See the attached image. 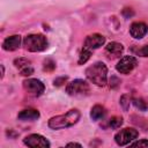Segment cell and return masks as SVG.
<instances>
[{"instance_id": "obj_4", "label": "cell", "mask_w": 148, "mask_h": 148, "mask_svg": "<svg viewBox=\"0 0 148 148\" xmlns=\"http://www.w3.org/2000/svg\"><path fill=\"white\" fill-rule=\"evenodd\" d=\"M90 91V87L87 81L82 79H75L66 86V92L71 96H84Z\"/></svg>"}, {"instance_id": "obj_18", "label": "cell", "mask_w": 148, "mask_h": 148, "mask_svg": "<svg viewBox=\"0 0 148 148\" xmlns=\"http://www.w3.org/2000/svg\"><path fill=\"white\" fill-rule=\"evenodd\" d=\"M14 65H15L18 69H22V68H24V67L31 66V62H30V60H28L27 58H18V59H15V60H14Z\"/></svg>"}, {"instance_id": "obj_21", "label": "cell", "mask_w": 148, "mask_h": 148, "mask_svg": "<svg viewBox=\"0 0 148 148\" xmlns=\"http://www.w3.org/2000/svg\"><path fill=\"white\" fill-rule=\"evenodd\" d=\"M43 68H44V71H46V72H52V71L56 68V62H54L52 59L47 58V59L44 60V66H43Z\"/></svg>"}, {"instance_id": "obj_2", "label": "cell", "mask_w": 148, "mask_h": 148, "mask_svg": "<svg viewBox=\"0 0 148 148\" xmlns=\"http://www.w3.org/2000/svg\"><path fill=\"white\" fill-rule=\"evenodd\" d=\"M86 76L91 83L104 87L108 82V67L104 62L97 61L86 69Z\"/></svg>"}, {"instance_id": "obj_27", "label": "cell", "mask_w": 148, "mask_h": 148, "mask_svg": "<svg viewBox=\"0 0 148 148\" xmlns=\"http://www.w3.org/2000/svg\"><path fill=\"white\" fill-rule=\"evenodd\" d=\"M67 146H77V147H81V145L77 143V142H69V143H67Z\"/></svg>"}, {"instance_id": "obj_23", "label": "cell", "mask_w": 148, "mask_h": 148, "mask_svg": "<svg viewBox=\"0 0 148 148\" xmlns=\"http://www.w3.org/2000/svg\"><path fill=\"white\" fill-rule=\"evenodd\" d=\"M20 73L23 76H29V75H31L34 73V68L31 66H28V67H24V68L20 69Z\"/></svg>"}, {"instance_id": "obj_19", "label": "cell", "mask_w": 148, "mask_h": 148, "mask_svg": "<svg viewBox=\"0 0 148 148\" xmlns=\"http://www.w3.org/2000/svg\"><path fill=\"white\" fill-rule=\"evenodd\" d=\"M133 104H134V106H135L136 109H139L140 111H146V110L148 109L147 102H146L145 99H142V98H134V99H133Z\"/></svg>"}, {"instance_id": "obj_20", "label": "cell", "mask_w": 148, "mask_h": 148, "mask_svg": "<svg viewBox=\"0 0 148 148\" xmlns=\"http://www.w3.org/2000/svg\"><path fill=\"white\" fill-rule=\"evenodd\" d=\"M130 104H131V96H130V95H127V94L123 95V96L120 97V105L123 106V109H124L125 111H127V110H128Z\"/></svg>"}, {"instance_id": "obj_10", "label": "cell", "mask_w": 148, "mask_h": 148, "mask_svg": "<svg viewBox=\"0 0 148 148\" xmlns=\"http://www.w3.org/2000/svg\"><path fill=\"white\" fill-rule=\"evenodd\" d=\"M148 32V27L143 22H133L130 27V34L133 38L140 39Z\"/></svg>"}, {"instance_id": "obj_25", "label": "cell", "mask_w": 148, "mask_h": 148, "mask_svg": "<svg viewBox=\"0 0 148 148\" xmlns=\"http://www.w3.org/2000/svg\"><path fill=\"white\" fill-rule=\"evenodd\" d=\"M66 80H67V77H66V76H61V77H58V79H56V80H54L53 84L59 87V86H61L62 83H65V81H66Z\"/></svg>"}, {"instance_id": "obj_13", "label": "cell", "mask_w": 148, "mask_h": 148, "mask_svg": "<svg viewBox=\"0 0 148 148\" xmlns=\"http://www.w3.org/2000/svg\"><path fill=\"white\" fill-rule=\"evenodd\" d=\"M17 118L20 120H35L37 118H39V112L35 109H24L22 110L18 114H17Z\"/></svg>"}, {"instance_id": "obj_28", "label": "cell", "mask_w": 148, "mask_h": 148, "mask_svg": "<svg viewBox=\"0 0 148 148\" xmlns=\"http://www.w3.org/2000/svg\"><path fill=\"white\" fill-rule=\"evenodd\" d=\"M1 72H2V74H1V77H3V74H5V68H3V66L1 65Z\"/></svg>"}, {"instance_id": "obj_8", "label": "cell", "mask_w": 148, "mask_h": 148, "mask_svg": "<svg viewBox=\"0 0 148 148\" xmlns=\"http://www.w3.org/2000/svg\"><path fill=\"white\" fill-rule=\"evenodd\" d=\"M23 143L28 147H42V148H49L51 143L46 138H44L40 134H30L27 135L23 139Z\"/></svg>"}, {"instance_id": "obj_16", "label": "cell", "mask_w": 148, "mask_h": 148, "mask_svg": "<svg viewBox=\"0 0 148 148\" xmlns=\"http://www.w3.org/2000/svg\"><path fill=\"white\" fill-rule=\"evenodd\" d=\"M132 53L134 56L139 57H148V45H142V46H133L131 49Z\"/></svg>"}, {"instance_id": "obj_26", "label": "cell", "mask_w": 148, "mask_h": 148, "mask_svg": "<svg viewBox=\"0 0 148 148\" xmlns=\"http://www.w3.org/2000/svg\"><path fill=\"white\" fill-rule=\"evenodd\" d=\"M133 10L132 9H130V8H125L124 10H123V15L126 17V18H128V17H131V16H133Z\"/></svg>"}, {"instance_id": "obj_5", "label": "cell", "mask_w": 148, "mask_h": 148, "mask_svg": "<svg viewBox=\"0 0 148 148\" xmlns=\"http://www.w3.org/2000/svg\"><path fill=\"white\" fill-rule=\"evenodd\" d=\"M138 136H139V132L135 128L126 127L120 130L118 133H116L114 141L118 146H126V145H130L132 141H134Z\"/></svg>"}, {"instance_id": "obj_1", "label": "cell", "mask_w": 148, "mask_h": 148, "mask_svg": "<svg viewBox=\"0 0 148 148\" xmlns=\"http://www.w3.org/2000/svg\"><path fill=\"white\" fill-rule=\"evenodd\" d=\"M80 117H81V113L77 109H71L65 114H59V116H54L50 118L47 121V125L52 130L67 128V127L75 125L80 120Z\"/></svg>"}, {"instance_id": "obj_22", "label": "cell", "mask_w": 148, "mask_h": 148, "mask_svg": "<svg viewBox=\"0 0 148 148\" xmlns=\"http://www.w3.org/2000/svg\"><path fill=\"white\" fill-rule=\"evenodd\" d=\"M130 146H133V147H148V140L147 139H141V140H138V141H132L130 143Z\"/></svg>"}, {"instance_id": "obj_17", "label": "cell", "mask_w": 148, "mask_h": 148, "mask_svg": "<svg viewBox=\"0 0 148 148\" xmlns=\"http://www.w3.org/2000/svg\"><path fill=\"white\" fill-rule=\"evenodd\" d=\"M121 125H123V118L119 117V116H114V117H112V118L109 120V126H110L112 130H117V128H119Z\"/></svg>"}, {"instance_id": "obj_11", "label": "cell", "mask_w": 148, "mask_h": 148, "mask_svg": "<svg viewBox=\"0 0 148 148\" xmlns=\"http://www.w3.org/2000/svg\"><path fill=\"white\" fill-rule=\"evenodd\" d=\"M21 45V36L20 35H13L7 37L2 42V49L5 51H15Z\"/></svg>"}, {"instance_id": "obj_12", "label": "cell", "mask_w": 148, "mask_h": 148, "mask_svg": "<svg viewBox=\"0 0 148 148\" xmlns=\"http://www.w3.org/2000/svg\"><path fill=\"white\" fill-rule=\"evenodd\" d=\"M124 46L118 42H111L105 46V53L109 58H118L123 54Z\"/></svg>"}, {"instance_id": "obj_15", "label": "cell", "mask_w": 148, "mask_h": 148, "mask_svg": "<svg viewBox=\"0 0 148 148\" xmlns=\"http://www.w3.org/2000/svg\"><path fill=\"white\" fill-rule=\"evenodd\" d=\"M90 56H91V50H89V49H87V47H83V49L81 50V52H80L77 64H79V65H83V64H86V62L89 60Z\"/></svg>"}, {"instance_id": "obj_7", "label": "cell", "mask_w": 148, "mask_h": 148, "mask_svg": "<svg viewBox=\"0 0 148 148\" xmlns=\"http://www.w3.org/2000/svg\"><path fill=\"white\" fill-rule=\"evenodd\" d=\"M138 65V60L133 56H125L123 57L116 65V69L120 74H130Z\"/></svg>"}, {"instance_id": "obj_3", "label": "cell", "mask_w": 148, "mask_h": 148, "mask_svg": "<svg viewBox=\"0 0 148 148\" xmlns=\"http://www.w3.org/2000/svg\"><path fill=\"white\" fill-rule=\"evenodd\" d=\"M23 46L30 52H40L47 47V39L42 34H30L24 37Z\"/></svg>"}, {"instance_id": "obj_9", "label": "cell", "mask_w": 148, "mask_h": 148, "mask_svg": "<svg viewBox=\"0 0 148 148\" xmlns=\"http://www.w3.org/2000/svg\"><path fill=\"white\" fill-rule=\"evenodd\" d=\"M105 43V37L103 35H99V34H92V35H89L86 40H84V46L83 47H87L89 50H95V49H98L101 47L102 45H104Z\"/></svg>"}, {"instance_id": "obj_24", "label": "cell", "mask_w": 148, "mask_h": 148, "mask_svg": "<svg viewBox=\"0 0 148 148\" xmlns=\"http://www.w3.org/2000/svg\"><path fill=\"white\" fill-rule=\"evenodd\" d=\"M119 83H120V80H119L118 77H116V76H111V79H110V87H111V88H116V87H118Z\"/></svg>"}, {"instance_id": "obj_6", "label": "cell", "mask_w": 148, "mask_h": 148, "mask_svg": "<svg viewBox=\"0 0 148 148\" xmlns=\"http://www.w3.org/2000/svg\"><path fill=\"white\" fill-rule=\"evenodd\" d=\"M23 88L28 94H30L31 96H35V97L40 96L45 90L44 83L40 80H37V79H27V80H24L23 81Z\"/></svg>"}, {"instance_id": "obj_14", "label": "cell", "mask_w": 148, "mask_h": 148, "mask_svg": "<svg viewBox=\"0 0 148 148\" xmlns=\"http://www.w3.org/2000/svg\"><path fill=\"white\" fill-rule=\"evenodd\" d=\"M105 113H106V111H105L104 106H102V105H99V104H96V105H94V106L91 108L90 117H91L92 120L97 121V120L103 119L104 116H105Z\"/></svg>"}]
</instances>
